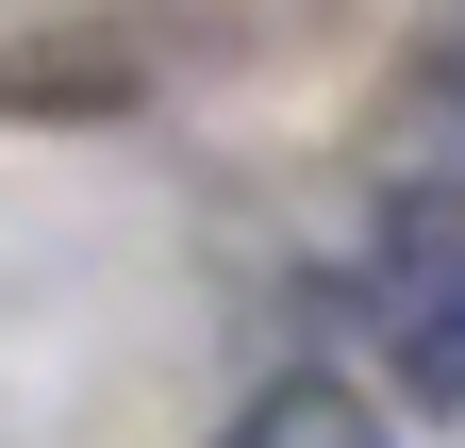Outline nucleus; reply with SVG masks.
Wrapping results in <instances>:
<instances>
[{
	"label": "nucleus",
	"instance_id": "nucleus-1",
	"mask_svg": "<svg viewBox=\"0 0 465 448\" xmlns=\"http://www.w3.org/2000/svg\"><path fill=\"white\" fill-rule=\"evenodd\" d=\"M382 349H399L416 399H465V200L399 216V249H382Z\"/></svg>",
	"mask_w": 465,
	"mask_h": 448
},
{
	"label": "nucleus",
	"instance_id": "nucleus-2",
	"mask_svg": "<svg viewBox=\"0 0 465 448\" xmlns=\"http://www.w3.org/2000/svg\"><path fill=\"white\" fill-rule=\"evenodd\" d=\"M232 448H382V415L349 399V382H266V399L232 415Z\"/></svg>",
	"mask_w": 465,
	"mask_h": 448
}]
</instances>
